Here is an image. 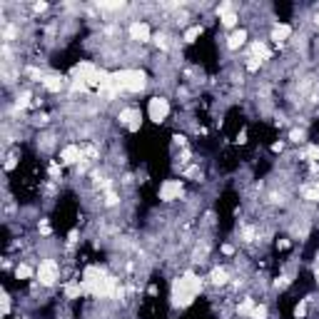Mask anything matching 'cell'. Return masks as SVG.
Returning a JSON list of instances; mask_svg holds the SVG:
<instances>
[{"instance_id": "obj_18", "label": "cell", "mask_w": 319, "mask_h": 319, "mask_svg": "<svg viewBox=\"0 0 319 319\" xmlns=\"http://www.w3.org/2000/svg\"><path fill=\"white\" fill-rule=\"evenodd\" d=\"M304 137H307V132L299 128H294L289 132V142H294V145H299V142H304Z\"/></svg>"}, {"instance_id": "obj_17", "label": "cell", "mask_w": 319, "mask_h": 319, "mask_svg": "<svg viewBox=\"0 0 319 319\" xmlns=\"http://www.w3.org/2000/svg\"><path fill=\"white\" fill-rule=\"evenodd\" d=\"M199 35H202V25H192L190 30L185 33V43H194Z\"/></svg>"}, {"instance_id": "obj_4", "label": "cell", "mask_w": 319, "mask_h": 319, "mask_svg": "<svg viewBox=\"0 0 319 319\" xmlns=\"http://www.w3.org/2000/svg\"><path fill=\"white\" fill-rule=\"evenodd\" d=\"M147 115H150V120H152V123H157V125H160V123H165V118L170 115V102H167L165 97H160V95H157V97H152V100H150V105H147Z\"/></svg>"}, {"instance_id": "obj_12", "label": "cell", "mask_w": 319, "mask_h": 319, "mask_svg": "<svg viewBox=\"0 0 319 319\" xmlns=\"http://www.w3.org/2000/svg\"><path fill=\"white\" fill-rule=\"evenodd\" d=\"M209 284H212V287H227V284H230V272H227L225 267H215V269L209 272Z\"/></svg>"}, {"instance_id": "obj_7", "label": "cell", "mask_w": 319, "mask_h": 319, "mask_svg": "<svg viewBox=\"0 0 319 319\" xmlns=\"http://www.w3.org/2000/svg\"><path fill=\"white\" fill-rule=\"evenodd\" d=\"M118 120H120V125H125L128 130L135 132V130H140V125H142V113L137 108H125V110H120Z\"/></svg>"}, {"instance_id": "obj_6", "label": "cell", "mask_w": 319, "mask_h": 319, "mask_svg": "<svg viewBox=\"0 0 319 319\" xmlns=\"http://www.w3.org/2000/svg\"><path fill=\"white\" fill-rule=\"evenodd\" d=\"M85 160V150L80 147V145H65L63 150H60V165H77V162H82Z\"/></svg>"}, {"instance_id": "obj_2", "label": "cell", "mask_w": 319, "mask_h": 319, "mask_svg": "<svg viewBox=\"0 0 319 319\" xmlns=\"http://www.w3.org/2000/svg\"><path fill=\"white\" fill-rule=\"evenodd\" d=\"M113 85L120 90H130V92H140L147 85V77L142 70H120L113 75Z\"/></svg>"}, {"instance_id": "obj_10", "label": "cell", "mask_w": 319, "mask_h": 319, "mask_svg": "<svg viewBox=\"0 0 319 319\" xmlns=\"http://www.w3.org/2000/svg\"><path fill=\"white\" fill-rule=\"evenodd\" d=\"M292 25H287V23H277L274 28H272V40L274 43H287L289 38H292Z\"/></svg>"}, {"instance_id": "obj_3", "label": "cell", "mask_w": 319, "mask_h": 319, "mask_svg": "<svg viewBox=\"0 0 319 319\" xmlns=\"http://www.w3.org/2000/svg\"><path fill=\"white\" fill-rule=\"evenodd\" d=\"M35 277L43 287H53L58 279H60V264L55 259H43L35 269Z\"/></svg>"}, {"instance_id": "obj_9", "label": "cell", "mask_w": 319, "mask_h": 319, "mask_svg": "<svg viewBox=\"0 0 319 319\" xmlns=\"http://www.w3.org/2000/svg\"><path fill=\"white\" fill-rule=\"evenodd\" d=\"M40 85L45 90H50V92H60L65 87V80H63V75H43L40 77Z\"/></svg>"}, {"instance_id": "obj_13", "label": "cell", "mask_w": 319, "mask_h": 319, "mask_svg": "<svg viewBox=\"0 0 319 319\" xmlns=\"http://www.w3.org/2000/svg\"><path fill=\"white\" fill-rule=\"evenodd\" d=\"M33 274H35V269H33L30 264H25V262H18V264H15V279H23V282H25V279H30Z\"/></svg>"}, {"instance_id": "obj_14", "label": "cell", "mask_w": 319, "mask_h": 319, "mask_svg": "<svg viewBox=\"0 0 319 319\" xmlns=\"http://www.w3.org/2000/svg\"><path fill=\"white\" fill-rule=\"evenodd\" d=\"M302 160L307 162H319V145H307L302 152Z\"/></svg>"}, {"instance_id": "obj_16", "label": "cell", "mask_w": 319, "mask_h": 319, "mask_svg": "<svg viewBox=\"0 0 319 319\" xmlns=\"http://www.w3.org/2000/svg\"><path fill=\"white\" fill-rule=\"evenodd\" d=\"M299 194H302L307 202H319V185L317 187H299Z\"/></svg>"}, {"instance_id": "obj_8", "label": "cell", "mask_w": 319, "mask_h": 319, "mask_svg": "<svg viewBox=\"0 0 319 319\" xmlns=\"http://www.w3.org/2000/svg\"><path fill=\"white\" fill-rule=\"evenodd\" d=\"M180 194H182V182L180 180H165L162 182V187H160V199L162 202H175V199H180Z\"/></svg>"}, {"instance_id": "obj_19", "label": "cell", "mask_w": 319, "mask_h": 319, "mask_svg": "<svg viewBox=\"0 0 319 319\" xmlns=\"http://www.w3.org/2000/svg\"><path fill=\"white\" fill-rule=\"evenodd\" d=\"M222 255H235V247H232V245H225V247H222Z\"/></svg>"}, {"instance_id": "obj_11", "label": "cell", "mask_w": 319, "mask_h": 319, "mask_svg": "<svg viewBox=\"0 0 319 319\" xmlns=\"http://www.w3.org/2000/svg\"><path fill=\"white\" fill-rule=\"evenodd\" d=\"M245 43H247V30H245V28L232 30V33H230V38H227V48H230V50H240Z\"/></svg>"}, {"instance_id": "obj_1", "label": "cell", "mask_w": 319, "mask_h": 319, "mask_svg": "<svg viewBox=\"0 0 319 319\" xmlns=\"http://www.w3.org/2000/svg\"><path fill=\"white\" fill-rule=\"evenodd\" d=\"M199 289H202V279L199 277H194V274L177 277L175 284H172V304L175 307H187V304L194 302Z\"/></svg>"}, {"instance_id": "obj_15", "label": "cell", "mask_w": 319, "mask_h": 319, "mask_svg": "<svg viewBox=\"0 0 319 319\" xmlns=\"http://www.w3.org/2000/svg\"><path fill=\"white\" fill-rule=\"evenodd\" d=\"M220 20H222V25H225V28H237L240 15H237V13H232V10H227V13H222V15H220Z\"/></svg>"}, {"instance_id": "obj_5", "label": "cell", "mask_w": 319, "mask_h": 319, "mask_svg": "<svg viewBox=\"0 0 319 319\" xmlns=\"http://www.w3.org/2000/svg\"><path fill=\"white\" fill-rule=\"evenodd\" d=\"M128 33H130V40H135V43H150V40H152V30H150V25H147L145 20L130 23Z\"/></svg>"}]
</instances>
